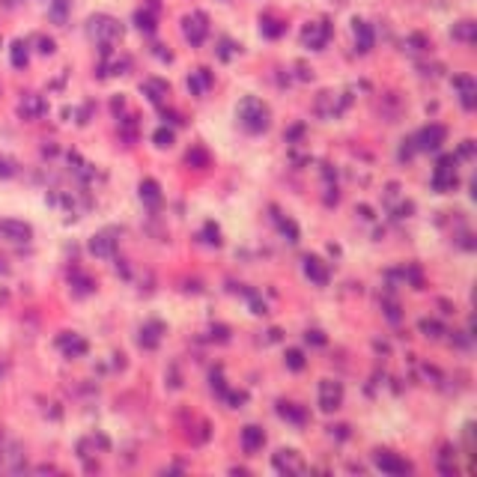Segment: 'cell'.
<instances>
[{
	"label": "cell",
	"mask_w": 477,
	"mask_h": 477,
	"mask_svg": "<svg viewBox=\"0 0 477 477\" xmlns=\"http://www.w3.org/2000/svg\"><path fill=\"white\" fill-rule=\"evenodd\" d=\"M236 116H239L242 129L251 131V134H263V131H268V125H272V111H268V105L257 96L242 98Z\"/></svg>",
	"instance_id": "cell-1"
},
{
	"label": "cell",
	"mask_w": 477,
	"mask_h": 477,
	"mask_svg": "<svg viewBox=\"0 0 477 477\" xmlns=\"http://www.w3.org/2000/svg\"><path fill=\"white\" fill-rule=\"evenodd\" d=\"M87 30H89V36H93L98 45H114V42L123 39V24H120V18H114V15H107V12H98V15L89 18V21H87Z\"/></svg>",
	"instance_id": "cell-2"
},
{
	"label": "cell",
	"mask_w": 477,
	"mask_h": 477,
	"mask_svg": "<svg viewBox=\"0 0 477 477\" xmlns=\"http://www.w3.org/2000/svg\"><path fill=\"white\" fill-rule=\"evenodd\" d=\"M456 165H460V158L456 156H442L436 161V170H433V188L438 194H447L454 191L456 185H460V173H456Z\"/></svg>",
	"instance_id": "cell-3"
},
{
	"label": "cell",
	"mask_w": 477,
	"mask_h": 477,
	"mask_svg": "<svg viewBox=\"0 0 477 477\" xmlns=\"http://www.w3.org/2000/svg\"><path fill=\"white\" fill-rule=\"evenodd\" d=\"M445 140H447V129L442 123H430V125H424V129L415 134V138H412L415 152H438Z\"/></svg>",
	"instance_id": "cell-4"
},
{
	"label": "cell",
	"mask_w": 477,
	"mask_h": 477,
	"mask_svg": "<svg viewBox=\"0 0 477 477\" xmlns=\"http://www.w3.org/2000/svg\"><path fill=\"white\" fill-rule=\"evenodd\" d=\"M373 465L382 474H391V477H403V474L412 471V463L403 460V456L394 454V451H373Z\"/></svg>",
	"instance_id": "cell-5"
},
{
	"label": "cell",
	"mask_w": 477,
	"mask_h": 477,
	"mask_svg": "<svg viewBox=\"0 0 477 477\" xmlns=\"http://www.w3.org/2000/svg\"><path fill=\"white\" fill-rule=\"evenodd\" d=\"M182 36L185 42H191L194 48L197 45L206 42V36H209V18H206V12H191L182 18Z\"/></svg>",
	"instance_id": "cell-6"
},
{
	"label": "cell",
	"mask_w": 477,
	"mask_h": 477,
	"mask_svg": "<svg viewBox=\"0 0 477 477\" xmlns=\"http://www.w3.org/2000/svg\"><path fill=\"white\" fill-rule=\"evenodd\" d=\"M0 239L12 242V245H27L33 239V227L27 221H15V218H0Z\"/></svg>",
	"instance_id": "cell-7"
},
{
	"label": "cell",
	"mask_w": 477,
	"mask_h": 477,
	"mask_svg": "<svg viewBox=\"0 0 477 477\" xmlns=\"http://www.w3.org/2000/svg\"><path fill=\"white\" fill-rule=\"evenodd\" d=\"M340 406H343V385L337 379H322L319 382V409L331 415V412H337Z\"/></svg>",
	"instance_id": "cell-8"
},
{
	"label": "cell",
	"mask_w": 477,
	"mask_h": 477,
	"mask_svg": "<svg viewBox=\"0 0 477 477\" xmlns=\"http://www.w3.org/2000/svg\"><path fill=\"white\" fill-rule=\"evenodd\" d=\"M331 39V24L328 21H313L301 30V45L310 51H322Z\"/></svg>",
	"instance_id": "cell-9"
},
{
	"label": "cell",
	"mask_w": 477,
	"mask_h": 477,
	"mask_svg": "<svg viewBox=\"0 0 477 477\" xmlns=\"http://www.w3.org/2000/svg\"><path fill=\"white\" fill-rule=\"evenodd\" d=\"M301 268H304V277H308L310 284H317V286H328L331 272H328V263H326V259H319L317 254H308V257L301 259Z\"/></svg>",
	"instance_id": "cell-10"
},
{
	"label": "cell",
	"mask_w": 477,
	"mask_h": 477,
	"mask_svg": "<svg viewBox=\"0 0 477 477\" xmlns=\"http://www.w3.org/2000/svg\"><path fill=\"white\" fill-rule=\"evenodd\" d=\"M454 89H456V96H460V105L465 107V111H474L477 107V81L471 75H454Z\"/></svg>",
	"instance_id": "cell-11"
},
{
	"label": "cell",
	"mask_w": 477,
	"mask_h": 477,
	"mask_svg": "<svg viewBox=\"0 0 477 477\" xmlns=\"http://www.w3.org/2000/svg\"><path fill=\"white\" fill-rule=\"evenodd\" d=\"M272 465H275V471L277 474H301L308 465H304V460L295 451H277L275 456H272Z\"/></svg>",
	"instance_id": "cell-12"
},
{
	"label": "cell",
	"mask_w": 477,
	"mask_h": 477,
	"mask_svg": "<svg viewBox=\"0 0 477 477\" xmlns=\"http://www.w3.org/2000/svg\"><path fill=\"white\" fill-rule=\"evenodd\" d=\"M352 36H355V51L358 54H370L373 45H376V30L370 21H361V18H355L352 21Z\"/></svg>",
	"instance_id": "cell-13"
},
{
	"label": "cell",
	"mask_w": 477,
	"mask_h": 477,
	"mask_svg": "<svg viewBox=\"0 0 477 477\" xmlns=\"http://www.w3.org/2000/svg\"><path fill=\"white\" fill-rule=\"evenodd\" d=\"M263 447H266V430L257 427V424H248L242 430V451L248 456H257Z\"/></svg>",
	"instance_id": "cell-14"
},
{
	"label": "cell",
	"mask_w": 477,
	"mask_h": 477,
	"mask_svg": "<svg viewBox=\"0 0 477 477\" xmlns=\"http://www.w3.org/2000/svg\"><path fill=\"white\" fill-rule=\"evenodd\" d=\"M277 418H284L286 424H295V427H304L308 424V409L299 406V403H290V400H277Z\"/></svg>",
	"instance_id": "cell-15"
},
{
	"label": "cell",
	"mask_w": 477,
	"mask_h": 477,
	"mask_svg": "<svg viewBox=\"0 0 477 477\" xmlns=\"http://www.w3.org/2000/svg\"><path fill=\"white\" fill-rule=\"evenodd\" d=\"M89 254L93 257H116V239H114V230H105V233H96L93 239H89Z\"/></svg>",
	"instance_id": "cell-16"
},
{
	"label": "cell",
	"mask_w": 477,
	"mask_h": 477,
	"mask_svg": "<svg viewBox=\"0 0 477 477\" xmlns=\"http://www.w3.org/2000/svg\"><path fill=\"white\" fill-rule=\"evenodd\" d=\"M140 93L147 96L152 105H161L170 96V84H167V81H161V78H147L140 84Z\"/></svg>",
	"instance_id": "cell-17"
},
{
	"label": "cell",
	"mask_w": 477,
	"mask_h": 477,
	"mask_svg": "<svg viewBox=\"0 0 477 477\" xmlns=\"http://www.w3.org/2000/svg\"><path fill=\"white\" fill-rule=\"evenodd\" d=\"M69 286H72V295H78V299H84V295H93L96 293V281L87 272H81V268H72Z\"/></svg>",
	"instance_id": "cell-18"
},
{
	"label": "cell",
	"mask_w": 477,
	"mask_h": 477,
	"mask_svg": "<svg viewBox=\"0 0 477 477\" xmlns=\"http://www.w3.org/2000/svg\"><path fill=\"white\" fill-rule=\"evenodd\" d=\"M45 111H48V105H45L42 96H36V93H27L21 98V105H18V114H21L24 120H39Z\"/></svg>",
	"instance_id": "cell-19"
},
{
	"label": "cell",
	"mask_w": 477,
	"mask_h": 477,
	"mask_svg": "<svg viewBox=\"0 0 477 477\" xmlns=\"http://www.w3.org/2000/svg\"><path fill=\"white\" fill-rule=\"evenodd\" d=\"M138 191H140V200L147 203L149 209H158L161 200H165V194H161V185L156 182V179H140Z\"/></svg>",
	"instance_id": "cell-20"
},
{
	"label": "cell",
	"mask_w": 477,
	"mask_h": 477,
	"mask_svg": "<svg viewBox=\"0 0 477 477\" xmlns=\"http://www.w3.org/2000/svg\"><path fill=\"white\" fill-rule=\"evenodd\" d=\"M161 337H165V326L161 322H147V326L140 328V335H138V343L143 346V349H156L158 343H161Z\"/></svg>",
	"instance_id": "cell-21"
},
{
	"label": "cell",
	"mask_w": 477,
	"mask_h": 477,
	"mask_svg": "<svg viewBox=\"0 0 477 477\" xmlns=\"http://www.w3.org/2000/svg\"><path fill=\"white\" fill-rule=\"evenodd\" d=\"M212 84H215V78H212L209 69H197V72H191V78H188V89H191V96H206L212 89Z\"/></svg>",
	"instance_id": "cell-22"
},
{
	"label": "cell",
	"mask_w": 477,
	"mask_h": 477,
	"mask_svg": "<svg viewBox=\"0 0 477 477\" xmlns=\"http://www.w3.org/2000/svg\"><path fill=\"white\" fill-rule=\"evenodd\" d=\"M57 343H60L63 352H66V358H81V355H87V349H89V343H87L84 337L69 335V331H66V335H63V337L57 340Z\"/></svg>",
	"instance_id": "cell-23"
},
{
	"label": "cell",
	"mask_w": 477,
	"mask_h": 477,
	"mask_svg": "<svg viewBox=\"0 0 477 477\" xmlns=\"http://www.w3.org/2000/svg\"><path fill=\"white\" fill-rule=\"evenodd\" d=\"M24 469V454L21 445H9L3 454H0V471H21Z\"/></svg>",
	"instance_id": "cell-24"
},
{
	"label": "cell",
	"mask_w": 477,
	"mask_h": 477,
	"mask_svg": "<svg viewBox=\"0 0 477 477\" xmlns=\"http://www.w3.org/2000/svg\"><path fill=\"white\" fill-rule=\"evenodd\" d=\"M134 27L143 33V36H152L158 30V18H156V9H149V6H143L134 12Z\"/></svg>",
	"instance_id": "cell-25"
},
{
	"label": "cell",
	"mask_w": 477,
	"mask_h": 477,
	"mask_svg": "<svg viewBox=\"0 0 477 477\" xmlns=\"http://www.w3.org/2000/svg\"><path fill=\"white\" fill-rule=\"evenodd\" d=\"M259 33L266 36V39H281V36L286 33V21L277 15H263L259 18Z\"/></svg>",
	"instance_id": "cell-26"
},
{
	"label": "cell",
	"mask_w": 477,
	"mask_h": 477,
	"mask_svg": "<svg viewBox=\"0 0 477 477\" xmlns=\"http://www.w3.org/2000/svg\"><path fill=\"white\" fill-rule=\"evenodd\" d=\"M272 212H275V224H277V230H281V236L290 242V245H299V239H301L299 224H295L293 218H284V215L277 212V209H272Z\"/></svg>",
	"instance_id": "cell-27"
},
{
	"label": "cell",
	"mask_w": 477,
	"mask_h": 477,
	"mask_svg": "<svg viewBox=\"0 0 477 477\" xmlns=\"http://www.w3.org/2000/svg\"><path fill=\"white\" fill-rule=\"evenodd\" d=\"M451 36L456 42H465V45H474L477 42V21H471V18H465V21H456L451 27Z\"/></svg>",
	"instance_id": "cell-28"
},
{
	"label": "cell",
	"mask_w": 477,
	"mask_h": 477,
	"mask_svg": "<svg viewBox=\"0 0 477 477\" xmlns=\"http://www.w3.org/2000/svg\"><path fill=\"white\" fill-rule=\"evenodd\" d=\"M9 60H12L15 69H24L27 63H30V48H27L24 39H15L12 45H9Z\"/></svg>",
	"instance_id": "cell-29"
},
{
	"label": "cell",
	"mask_w": 477,
	"mask_h": 477,
	"mask_svg": "<svg viewBox=\"0 0 477 477\" xmlns=\"http://www.w3.org/2000/svg\"><path fill=\"white\" fill-rule=\"evenodd\" d=\"M185 161L191 167H197V170H206V167L212 165V156L203 147H191V149H188V156H185Z\"/></svg>",
	"instance_id": "cell-30"
},
{
	"label": "cell",
	"mask_w": 477,
	"mask_h": 477,
	"mask_svg": "<svg viewBox=\"0 0 477 477\" xmlns=\"http://www.w3.org/2000/svg\"><path fill=\"white\" fill-rule=\"evenodd\" d=\"M418 328H421V335H424V337H433V340H438L445 335V326L438 319H433V317H424L418 322Z\"/></svg>",
	"instance_id": "cell-31"
},
{
	"label": "cell",
	"mask_w": 477,
	"mask_h": 477,
	"mask_svg": "<svg viewBox=\"0 0 477 477\" xmlns=\"http://www.w3.org/2000/svg\"><path fill=\"white\" fill-rule=\"evenodd\" d=\"M152 143H156L158 149H170L176 143V131L167 129V125H161V129H156V134H152Z\"/></svg>",
	"instance_id": "cell-32"
},
{
	"label": "cell",
	"mask_w": 477,
	"mask_h": 477,
	"mask_svg": "<svg viewBox=\"0 0 477 477\" xmlns=\"http://www.w3.org/2000/svg\"><path fill=\"white\" fill-rule=\"evenodd\" d=\"M284 364L290 367L293 373H299V370H304V364H308V358H304V352H301V349H286V355H284Z\"/></svg>",
	"instance_id": "cell-33"
},
{
	"label": "cell",
	"mask_w": 477,
	"mask_h": 477,
	"mask_svg": "<svg viewBox=\"0 0 477 477\" xmlns=\"http://www.w3.org/2000/svg\"><path fill=\"white\" fill-rule=\"evenodd\" d=\"M200 242H203V245L218 248V245H221V230H218V224H215V221H206V227H203V233H200Z\"/></svg>",
	"instance_id": "cell-34"
},
{
	"label": "cell",
	"mask_w": 477,
	"mask_h": 477,
	"mask_svg": "<svg viewBox=\"0 0 477 477\" xmlns=\"http://www.w3.org/2000/svg\"><path fill=\"white\" fill-rule=\"evenodd\" d=\"M120 134L129 143H134V138H138V123H134V114L129 116H120Z\"/></svg>",
	"instance_id": "cell-35"
},
{
	"label": "cell",
	"mask_w": 477,
	"mask_h": 477,
	"mask_svg": "<svg viewBox=\"0 0 477 477\" xmlns=\"http://www.w3.org/2000/svg\"><path fill=\"white\" fill-rule=\"evenodd\" d=\"M406 48L412 54H421V51H430V39L427 36H421V33H412L409 39H406Z\"/></svg>",
	"instance_id": "cell-36"
},
{
	"label": "cell",
	"mask_w": 477,
	"mask_h": 477,
	"mask_svg": "<svg viewBox=\"0 0 477 477\" xmlns=\"http://www.w3.org/2000/svg\"><path fill=\"white\" fill-rule=\"evenodd\" d=\"M454 451L451 447H442V456H438V471L442 474H456V463H451Z\"/></svg>",
	"instance_id": "cell-37"
},
{
	"label": "cell",
	"mask_w": 477,
	"mask_h": 477,
	"mask_svg": "<svg viewBox=\"0 0 477 477\" xmlns=\"http://www.w3.org/2000/svg\"><path fill=\"white\" fill-rule=\"evenodd\" d=\"M245 299H248V304H251V313H257V317H263V313H268V310H266V301L259 299V295H257L254 290H245Z\"/></svg>",
	"instance_id": "cell-38"
},
{
	"label": "cell",
	"mask_w": 477,
	"mask_h": 477,
	"mask_svg": "<svg viewBox=\"0 0 477 477\" xmlns=\"http://www.w3.org/2000/svg\"><path fill=\"white\" fill-rule=\"evenodd\" d=\"M66 12H69V0H54V3H51V18L57 24L66 21Z\"/></svg>",
	"instance_id": "cell-39"
},
{
	"label": "cell",
	"mask_w": 477,
	"mask_h": 477,
	"mask_svg": "<svg viewBox=\"0 0 477 477\" xmlns=\"http://www.w3.org/2000/svg\"><path fill=\"white\" fill-rule=\"evenodd\" d=\"M382 310H385V317H388L391 322H400V319H403V313H400V304L394 301V299H385V301H382Z\"/></svg>",
	"instance_id": "cell-40"
},
{
	"label": "cell",
	"mask_w": 477,
	"mask_h": 477,
	"mask_svg": "<svg viewBox=\"0 0 477 477\" xmlns=\"http://www.w3.org/2000/svg\"><path fill=\"white\" fill-rule=\"evenodd\" d=\"M224 400H227V403H230V406H233V409H239V406H242V403H245V400H248V394H245V391H227V394H224Z\"/></svg>",
	"instance_id": "cell-41"
},
{
	"label": "cell",
	"mask_w": 477,
	"mask_h": 477,
	"mask_svg": "<svg viewBox=\"0 0 477 477\" xmlns=\"http://www.w3.org/2000/svg\"><path fill=\"white\" fill-rule=\"evenodd\" d=\"M304 340H308V343H313V346H326V343H328V337L322 335L319 328H310L308 335H304Z\"/></svg>",
	"instance_id": "cell-42"
},
{
	"label": "cell",
	"mask_w": 477,
	"mask_h": 477,
	"mask_svg": "<svg viewBox=\"0 0 477 477\" xmlns=\"http://www.w3.org/2000/svg\"><path fill=\"white\" fill-rule=\"evenodd\" d=\"M233 51H239V48H236V45H233L230 39H221V48H218V57H221V60H230V57H233Z\"/></svg>",
	"instance_id": "cell-43"
},
{
	"label": "cell",
	"mask_w": 477,
	"mask_h": 477,
	"mask_svg": "<svg viewBox=\"0 0 477 477\" xmlns=\"http://www.w3.org/2000/svg\"><path fill=\"white\" fill-rule=\"evenodd\" d=\"M456 158H474V140H463L460 143V152H456Z\"/></svg>",
	"instance_id": "cell-44"
},
{
	"label": "cell",
	"mask_w": 477,
	"mask_h": 477,
	"mask_svg": "<svg viewBox=\"0 0 477 477\" xmlns=\"http://www.w3.org/2000/svg\"><path fill=\"white\" fill-rule=\"evenodd\" d=\"M0 176H15V161L0 156Z\"/></svg>",
	"instance_id": "cell-45"
},
{
	"label": "cell",
	"mask_w": 477,
	"mask_h": 477,
	"mask_svg": "<svg viewBox=\"0 0 477 477\" xmlns=\"http://www.w3.org/2000/svg\"><path fill=\"white\" fill-rule=\"evenodd\" d=\"M412 156H415V143H412V140H403V147H400V161H409Z\"/></svg>",
	"instance_id": "cell-46"
},
{
	"label": "cell",
	"mask_w": 477,
	"mask_h": 477,
	"mask_svg": "<svg viewBox=\"0 0 477 477\" xmlns=\"http://www.w3.org/2000/svg\"><path fill=\"white\" fill-rule=\"evenodd\" d=\"M39 54H54V48H57V45H54V39H45V36H39Z\"/></svg>",
	"instance_id": "cell-47"
},
{
	"label": "cell",
	"mask_w": 477,
	"mask_h": 477,
	"mask_svg": "<svg viewBox=\"0 0 477 477\" xmlns=\"http://www.w3.org/2000/svg\"><path fill=\"white\" fill-rule=\"evenodd\" d=\"M304 134V123H299V125H293L290 131H286V143H293V140H299Z\"/></svg>",
	"instance_id": "cell-48"
},
{
	"label": "cell",
	"mask_w": 477,
	"mask_h": 477,
	"mask_svg": "<svg viewBox=\"0 0 477 477\" xmlns=\"http://www.w3.org/2000/svg\"><path fill=\"white\" fill-rule=\"evenodd\" d=\"M6 272H9V266H6V259L0 257V275H6Z\"/></svg>",
	"instance_id": "cell-49"
},
{
	"label": "cell",
	"mask_w": 477,
	"mask_h": 477,
	"mask_svg": "<svg viewBox=\"0 0 477 477\" xmlns=\"http://www.w3.org/2000/svg\"><path fill=\"white\" fill-rule=\"evenodd\" d=\"M0 442H3V430H0Z\"/></svg>",
	"instance_id": "cell-50"
}]
</instances>
